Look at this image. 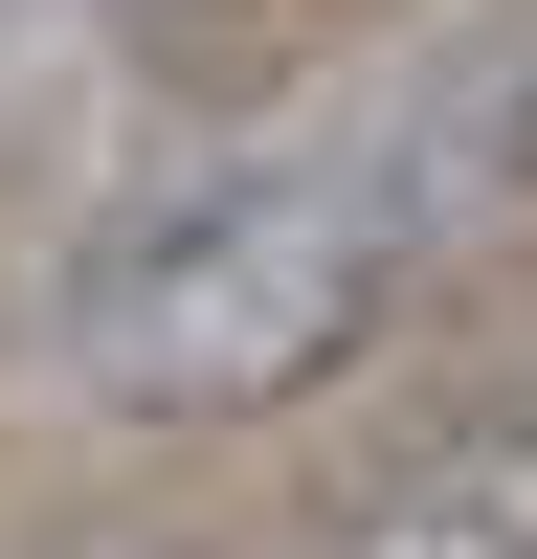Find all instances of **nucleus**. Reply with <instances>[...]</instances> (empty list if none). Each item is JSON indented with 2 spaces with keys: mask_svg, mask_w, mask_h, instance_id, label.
<instances>
[{
  "mask_svg": "<svg viewBox=\"0 0 537 559\" xmlns=\"http://www.w3.org/2000/svg\"><path fill=\"white\" fill-rule=\"evenodd\" d=\"M426 269H448V224L403 202V157L224 134V157H157L134 202H90L45 247L23 336L90 426H268V403L358 381Z\"/></svg>",
  "mask_w": 537,
  "mask_h": 559,
  "instance_id": "nucleus-1",
  "label": "nucleus"
},
{
  "mask_svg": "<svg viewBox=\"0 0 537 559\" xmlns=\"http://www.w3.org/2000/svg\"><path fill=\"white\" fill-rule=\"evenodd\" d=\"M336 559H537V403H470L336 492Z\"/></svg>",
  "mask_w": 537,
  "mask_h": 559,
  "instance_id": "nucleus-2",
  "label": "nucleus"
},
{
  "mask_svg": "<svg viewBox=\"0 0 537 559\" xmlns=\"http://www.w3.org/2000/svg\"><path fill=\"white\" fill-rule=\"evenodd\" d=\"M403 202H426L448 247H492V224H537V23L492 45V68H448L426 112H403Z\"/></svg>",
  "mask_w": 537,
  "mask_h": 559,
  "instance_id": "nucleus-3",
  "label": "nucleus"
}]
</instances>
